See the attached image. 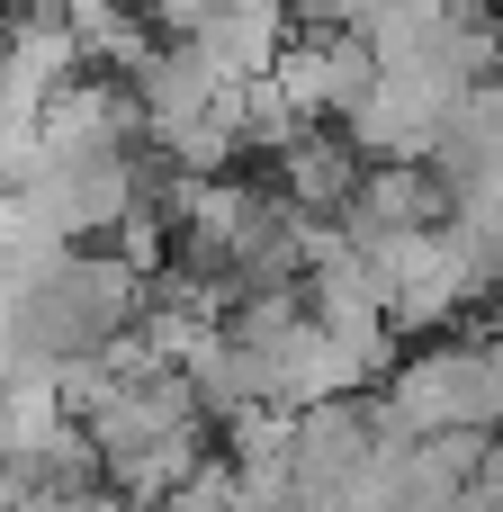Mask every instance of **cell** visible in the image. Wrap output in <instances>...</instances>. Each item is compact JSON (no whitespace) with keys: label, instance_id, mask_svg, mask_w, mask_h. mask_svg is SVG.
I'll return each mask as SVG.
<instances>
[{"label":"cell","instance_id":"obj_1","mask_svg":"<svg viewBox=\"0 0 503 512\" xmlns=\"http://www.w3.org/2000/svg\"><path fill=\"white\" fill-rule=\"evenodd\" d=\"M153 512H252V495H243V468L234 459H198Z\"/></svg>","mask_w":503,"mask_h":512}]
</instances>
